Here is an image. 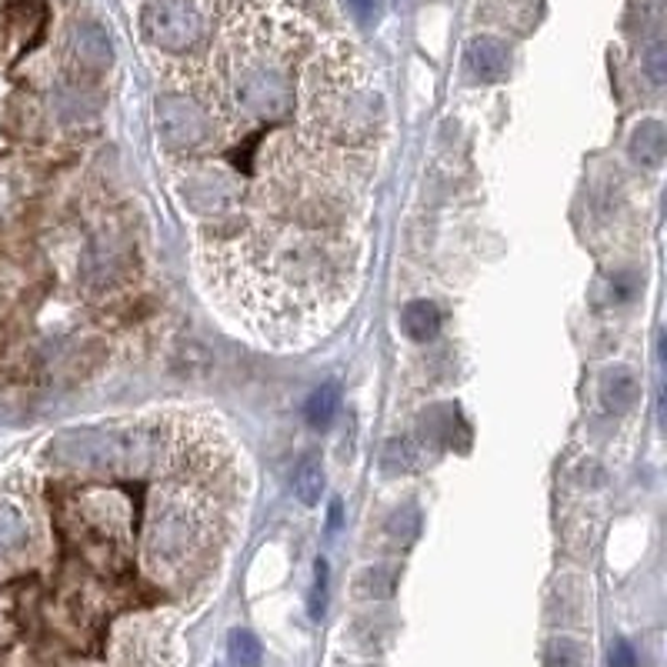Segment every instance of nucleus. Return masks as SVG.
<instances>
[{"label": "nucleus", "mask_w": 667, "mask_h": 667, "mask_svg": "<svg viewBox=\"0 0 667 667\" xmlns=\"http://www.w3.org/2000/svg\"><path fill=\"white\" fill-rule=\"evenodd\" d=\"M217 547V511L204 504L197 494L174 488L154 497L147 541H144V564L151 577L167 584L191 581Z\"/></svg>", "instance_id": "obj_1"}, {"label": "nucleus", "mask_w": 667, "mask_h": 667, "mask_svg": "<svg viewBox=\"0 0 667 667\" xmlns=\"http://www.w3.org/2000/svg\"><path fill=\"white\" fill-rule=\"evenodd\" d=\"M378 121V94L348 81V78H327L314 88L310 98V124L320 137L334 144H358L374 131Z\"/></svg>", "instance_id": "obj_2"}, {"label": "nucleus", "mask_w": 667, "mask_h": 667, "mask_svg": "<svg viewBox=\"0 0 667 667\" xmlns=\"http://www.w3.org/2000/svg\"><path fill=\"white\" fill-rule=\"evenodd\" d=\"M141 34L167 54H184L204 41L207 21L194 0H147L141 8Z\"/></svg>", "instance_id": "obj_3"}, {"label": "nucleus", "mask_w": 667, "mask_h": 667, "mask_svg": "<svg viewBox=\"0 0 667 667\" xmlns=\"http://www.w3.org/2000/svg\"><path fill=\"white\" fill-rule=\"evenodd\" d=\"M117 667H174V624L161 614L127 617L114 630Z\"/></svg>", "instance_id": "obj_4"}, {"label": "nucleus", "mask_w": 667, "mask_h": 667, "mask_svg": "<svg viewBox=\"0 0 667 667\" xmlns=\"http://www.w3.org/2000/svg\"><path fill=\"white\" fill-rule=\"evenodd\" d=\"M154 121H157V137L167 151L191 154L211 144L214 137V121L204 111L197 98L187 94H164L154 104Z\"/></svg>", "instance_id": "obj_5"}, {"label": "nucleus", "mask_w": 667, "mask_h": 667, "mask_svg": "<svg viewBox=\"0 0 667 667\" xmlns=\"http://www.w3.org/2000/svg\"><path fill=\"white\" fill-rule=\"evenodd\" d=\"M237 101L257 117H280L294 104V81L274 61L247 64L237 74Z\"/></svg>", "instance_id": "obj_6"}, {"label": "nucleus", "mask_w": 667, "mask_h": 667, "mask_svg": "<svg viewBox=\"0 0 667 667\" xmlns=\"http://www.w3.org/2000/svg\"><path fill=\"white\" fill-rule=\"evenodd\" d=\"M464 71L478 84H497L511 71V51L497 38H471L464 48Z\"/></svg>", "instance_id": "obj_7"}, {"label": "nucleus", "mask_w": 667, "mask_h": 667, "mask_svg": "<svg viewBox=\"0 0 667 667\" xmlns=\"http://www.w3.org/2000/svg\"><path fill=\"white\" fill-rule=\"evenodd\" d=\"M184 201L197 211H224L237 201V184L224 171H197L184 184Z\"/></svg>", "instance_id": "obj_8"}, {"label": "nucleus", "mask_w": 667, "mask_h": 667, "mask_svg": "<svg viewBox=\"0 0 667 667\" xmlns=\"http://www.w3.org/2000/svg\"><path fill=\"white\" fill-rule=\"evenodd\" d=\"M71 51H74V61L78 68H84L88 74H101L111 68V58H114V48H111V38L104 34V28L98 24H81L71 38Z\"/></svg>", "instance_id": "obj_9"}, {"label": "nucleus", "mask_w": 667, "mask_h": 667, "mask_svg": "<svg viewBox=\"0 0 667 667\" xmlns=\"http://www.w3.org/2000/svg\"><path fill=\"white\" fill-rule=\"evenodd\" d=\"M637 398H640V384L630 368H607L601 374V401L614 418L627 414L637 404Z\"/></svg>", "instance_id": "obj_10"}, {"label": "nucleus", "mask_w": 667, "mask_h": 667, "mask_svg": "<svg viewBox=\"0 0 667 667\" xmlns=\"http://www.w3.org/2000/svg\"><path fill=\"white\" fill-rule=\"evenodd\" d=\"M441 324H444V317H441V307L434 300L421 297V300H408L401 307V330L408 334L414 345L434 341L438 334H441Z\"/></svg>", "instance_id": "obj_11"}, {"label": "nucleus", "mask_w": 667, "mask_h": 667, "mask_svg": "<svg viewBox=\"0 0 667 667\" xmlns=\"http://www.w3.org/2000/svg\"><path fill=\"white\" fill-rule=\"evenodd\" d=\"M458 431L468 434L464 418L454 404H438L431 411H424L421 418V441L424 444H438V448H454L458 444Z\"/></svg>", "instance_id": "obj_12"}, {"label": "nucleus", "mask_w": 667, "mask_h": 667, "mask_svg": "<svg viewBox=\"0 0 667 667\" xmlns=\"http://www.w3.org/2000/svg\"><path fill=\"white\" fill-rule=\"evenodd\" d=\"M627 151L634 157V164L640 167H660L664 164V154H667V134H664V124L660 121H644L634 127L630 141H627Z\"/></svg>", "instance_id": "obj_13"}, {"label": "nucleus", "mask_w": 667, "mask_h": 667, "mask_svg": "<svg viewBox=\"0 0 667 667\" xmlns=\"http://www.w3.org/2000/svg\"><path fill=\"white\" fill-rule=\"evenodd\" d=\"M28 544H31L28 514L11 501H0V557L21 554V551H28Z\"/></svg>", "instance_id": "obj_14"}, {"label": "nucleus", "mask_w": 667, "mask_h": 667, "mask_svg": "<svg viewBox=\"0 0 667 667\" xmlns=\"http://www.w3.org/2000/svg\"><path fill=\"white\" fill-rule=\"evenodd\" d=\"M290 488H294V497L304 504V507H317L320 497H324V488H327V478H324V464L320 458H304L297 468H294V478H290Z\"/></svg>", "instance_id": "obj_15"}, {"label": "nucleus", "mask_w": 667, "mask_h": 667, "mask_svg": "<svg viewBox=\"0 0 667 667\" xmlns=\"http://www.w3.org/2000/svg\"><path fill=\"white\" fill-rule=\"evenodd\" d=\"M338 411H341V384H320L310 398H307V404H304V418H307V424L310 428H317V431H324V428H330L334 424V418H338Z\"/></svg>", "instance_id": "obj_16"}, {"label": "nucleus", "mask_w": 667, "mask_h": 667, "mask_svg": "<svg viewBox=\"0 0 667 667\" xmlns=\"http://www.w3.org/2000/svg\"><path fill=\"white\" fill-rule=\"evenodd\" d=\"M394 591H398V567L374 564L355 577V594L361 601H388V597H394Z\"/></svg>", "instance_id": "obj_17"}, {"label": "nucleus", "mask_w": 667, "mask_h": 667, "mask_svg": "<svg viewBox=\"0 0 667 667\" xmlns=\"http://www.w3.org/2000/svg\"><path fill=\"white\" fill-rule=\"evenodd\" d=\"M418 464H421V451L411 438H391L388 441V448L381 454V471L388 478L411 474V471H418Z\"/></svg>", "instance_id": "obj_18"}, {"label": "nucleus", "mask_w": 667, "mask_h": 667, "mask_svg": "<svg viewBox=\"0 0 667 667\" xmlns=\"http://www.w3.org/2000/svg\"><path fill=\"white\" fill-rule=\"evenodd\" d=\"M227 654L237 667H260L264 660V644L257 640L254 630H244V627H234L230 637H227Z\"/></svg>", "instance_id": "obj_19"}, {"label": "nucleus", "mask_w": 667, "mask_h": 667, "mask_svg": "<svg viewBox=\"0 0 667 667\" xmlns=\"http://www.w3.org/2000/svg\"><path fill=\"white\" fill-rule=\"evenodd\" d=\"M547 667H584L587 657H584V647L571 637H554L547 644V657H544Z\"/></svg>", "instance_id": "obj_20"}, {"label": "nucleus", "mask_w": 667, "mask_h": 667, "mask_svg": "<svg viewBox=\"0 0 667 667\" xmlns=\"http://www.w3.org/2000/svg\"><path fill=\"white\" fill-rule=\"evenodd\" d=\"M307 607H310V617H314V620H320L324 610H327V561H324V557L314 564V587H310Z\"/></svg>", "instance_id": "obj_21"}, {"label": "nucleus", "mask_w": 667, "mask_h": 667, "mask_svg": "<svg viewBox=\"0 0 667 667\" xmlns=\"http://www.w3.org/2000/svg\"><path fill=\"white\" fill-rule=\"evenodd\" d=\"M348 8L361 28H374L384 14V0H348Z\"/></svg>", "instance_id": "obj_22"}, {"label": "nucleus", "mask_w": 667, "mask_h": 667, "mask_svg": "<svg viewBox=\"0 0 667 667\" xmlns=\"http://www.w3.org/2000/svg\"><path fill=\"white\" fill-rule=\"evenodd\" d=\"M644 64H647V78H650L654 84H664V78H667V54H664V44H660V41H654V44L647 48Z\"/></svg>", "instance_id": "obj_23"}, {"label": "nucleus", "mask_w": 667, "mask_h": 667, "mask_svg": "<svg viewBox=\"0 0 667 667\" xmlns=\"http://www.w3.org/2000/svg\"><path fill=\"white\" fill-rule=\"evenodd\" d=\"M607 667H637V654L627 640H614L607 654Z\"/></svg>", "instance_id": "obj_24"}, {"label": "nucleus", "mask_w": 667, "mask_h": 667, "mask_svg": "<svg viewBox=\"0 0 667 667\" xmlns=\"http://www.w3.org/2000/svg\"><path fill=\"white\" fill-rule=\"evenodd\" d=\"M341 527V504H330V531Z\"/></svg>", "instance_id": "obj_25"}]
</instances>
